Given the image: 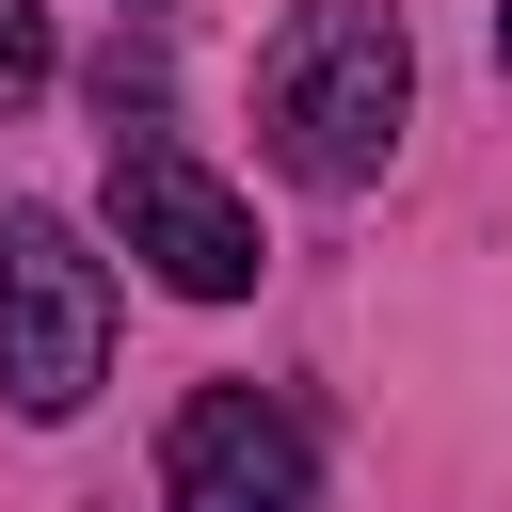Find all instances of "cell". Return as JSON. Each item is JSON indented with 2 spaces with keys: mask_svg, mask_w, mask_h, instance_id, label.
<instances>
[{
  "mask_svg": "<svg viewBox=\"0 0 512 512\" xmlns=\"http://www.w3.org/2000/svg\"><path fill=\"white\" fill-rule=\"evenodd\" d=\"M112 240H128L176 304H240V288H256V208H240L192 144H160V128H112Z\"/></svg>",
  "mask_w": 512,
  "mask_h": 512,
  "instance_id": "cell-3",
  "label": "cell"
},
{
  "mask_svg": "<svg viewBox=\"0 0 512 512\" xmlns=\"http://www.w3.org/2000/svg\"><path fill=\"white\" fill-rule=\"evenodd\" d=\"M48 64H64L48 0H0V112H16V96H48Z\"/></svg>",
  "mask_w": 512,
  "mask_h": 512,
  "instance_id": "cell-5",
  "label": "cell"
},
{
  "mask_svg": "<svg viewBox=\"0 0 512 512\" xmlns=\"http://www.w3.org/2000/svg\"><path fill=\"white\" fill-rule=\"evenodd\" d=\"M256 128L304 192H368L416 128V32L400 0H288L272 64H256Z\"/></svg>",
  "mask_w": 512,
  "mask_h": 512,
  "instance_id": "cell-1",
  "label": "cell"
},
{
  "mask_svg": "<svg viewBox=\"0 0 512 512\" xmlns=\"http://www.w3.org/2000/svg\"><path fill=\"white\" fill-rule=\"evenodd\" d=\"M160 496H176V512H320V448H304L288 400L192 384L176 432H160Z\"/></svg>",
  "mask_w": 512,
  "mask_h": 512,
  "instance_id": "cell-4",
  "label": "cell"
},
{
  "mask_svg": "<svg viewBox=\"0 0 512 512\" xmlns=\"http://www.w3.org/2000/svg\"><path fill=\"white\" fill-rule=\"evenodd\" d=\"M496 64H512V0H496Z\"/></svg>",
  "mask_w": 512,
  "mask_h": 512,
  "instance_id": "cell-6",
  "label": "cell"
},
{
  "mask_svg": "<svg viewBox=\"0 0 512 512\" xmlns=\"http://www.w3.org/2000/svg\"><path fill=\"white\" fill-rule=\"evenodd\" d=\"M96 368H112V256L64 208H0V400L80 416Z\"/></svg>",
  "mask_w": 512,
  "mask_h": 512,
  "instance_id": "cell-2",
  "label": "cell"
}]
</instances>
